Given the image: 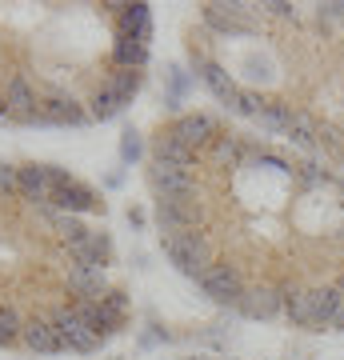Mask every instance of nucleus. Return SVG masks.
Instances as JSON below:
<instances>
[{
    "label": "nucleus",
    "instance_id": "obj_9",
    "mask_svg": "<svg viewBox=\"0 0 344 360\" xmlns=\"http://www.w3.org/2000/svg\"><path fill=\"white\" fill-rule=\"evenodd\" d=\"M236 309H241L244 316H253V321H268V316L284 312V292L276 284H256V288H244Z\"/></svg>",
    "mask_w": 344,
    "mask_h": 360
},
{
    "label": "nucleus",
    "instance_id": "obj_31",
    "mask_svg": "<svg viewBox=\"0 0 344 360\" xmlns=\"http://www.w3.org/2000/svg\"><path fill=\"white\" fill-rule=\"evenodd\" d=\"M320 20H344V4H320Z\"/></svg>",
    "mask_w": 344,
    "mask_h": 360
},
{
    "label": "nucleus",
    "instance_id": "obj_30",
    "mask_svg": "<svg viewBox=\"0 0 344 360\" xmlns=\"http://www.w3.org/2000/svg\"><path fill=\"white\" fill-rule=\"evenodd\" d=\"M13 193H20V176H16L13 165L0 160V196H13Z\"/></svg>",
    "mask_w": 344,
    "mask_h": 360
},
{
    "label": "nucleus",
    "instance_id": "obj_25",
    "mask_svg": "<svg viewBox=\"0 0 344 360\" xmlns=\"http://www.w3.org/2000/svg\"><path fill=\"white\" fill-rule=\"evenodd\" d=\"M260 129H268V132H284L288 136V124H293V104H276V101H268L265 108H260Z\"/></svg>",
    "mask_w": 344,
    "mask_h": 360
},
{
    "label": "nucleus",
    "instance_id": "obj_33",
    "mask_svg": "<svg viewBox=\"0 0 344 360\" xmlns=\"http://www.w3.org/2000/svg\"><path fill=\"white\" fill-rule=\"evenodd\" d=\"M128 224H132V229H141V224H144V212H141V208H128Z\"/></svg>",
    "mask_w": 344,
    "mask_h": 360
},
{
    "label": "nucleus",
    "instance_id": "obj_15",
    "mask_svg": "<svg viewBox=\"0 0 344 360\" xmlns=\"http://www.w3.org/2000/svg\"><path fill=\"white\" fill-rule=\"evenodd\" d=\"M153 165H172V168H184V172H192V165H196V148H189L184 141H177L172 132H160L153 141Z\"/></svg>",
    "mask_w": 344,
    "mask_h": 360
},
{
    "label": "nucleus",
    "instance_id": "obj_4",
    "mask_svg": "<svg viewBox=\"0 0 344 360\" xmlns=\"http://www.w3.org/2000/svg\"><path fill=\"white\" fill-rule=\"evenodd\" d=\"M4 104H8V112H13L16 124H40L37 89H32L25 77H8L4 80Z\"/></svg>",
    "mask_w": 344,
    "mask_h": 360
},
{
    "label": "nucleus",
    "instance_id": "obj_26",
    "mask_svg": "<svg viewBox=\"0 0 344 360\" xmlns=\"http://www.w3.org/2000/svg\"><path fill=\"white\" fill-rule=\"evenodd\" d=\"M141 80H144V77H141V68H116L108 84H113V92L128 104L132 96H136V89H141Z\"/></svg>",
    "mask_w": 344,
    "mask_h": 360
},
{
    "label": "nucleus",
    "instance_id": "obj_13",
    "mask_svg": "<svg viewBox=\"0 0 344 360\" xmlns=\"http://www.w3.org/2000/svg\"><path fill=\"white\" fill-rule=\"evenodd\" d=\"M16 176H20V196L32 200V205H52V193H56V184L49 176V165H25L16 168Z\"/></svg>",
    "mask_w": 344,
    "mask_h": 360
},
{
    "label": "nucleus",
    "instance_id": "obj_11",
    "mask_svg": "<svg viewBox=\"0 0 344 360\" xmlns=\"http://www.w3.org/2000/svg\"><path fill=\"white\" fill-rule=\"evenodd\" d=\"M64 252H68V260L80 264V269H104L108 257H113V240H108V232H89L80 245H68Z\"/></svg>",
    "mask_w": 344,
    "mask_h": 360
},
{
    "label": "nucleus",
    "instance_id": "obj_22",
    "mask_svg": "<svg viewBox=\"0 0 344 360\" xmlns=\"http://www.w3.org/2000/svg\"><path fill=\"white\" fill-rule=\"evenodd\" d=\"M208 156H212V165L217 168H236L244 156V144L232 136V132H220L217 141L208 144Z\"/></svg>",
    "mask_w": 344,
    "mask_h": 360
},
{
    "label": "nucleus",
    "instance_id": "obj_2",
    "mask_svg": "<svg viewBox=\"0 0 344 360\" xmlns=\"http://www.w3.org/2000/svg\"><path fill=\"white\" fill-rule=\"evenodd\" d=\"M49 324L56 328L60 345H64V348H72V352H92V348L101 345V336L89 333V328L77 321L72 304H60V309H52V312H49Z\"/></svg>",
    "mask_w": 344,
    "mask_h": 360
},
{
    "label": "nucleus",
    "instance_id": "obj_34",
    "mask_svg": "<svg viewBox=\"0 0 344 360\" xmlns=\"http://www.w3.org/2000/svg\"><path fill=\"white\" fill-rule=\"evenodd\" d=\"M0 120H13V112H8V104H4V92H0Z\"/></svg>",
    "mask_w": 344,
    "mask_h": 360
},
{
    "label": "nucleus",
    "instance_id": "obj_19",
    "mask_svg": "<svg viewBox=\"0 0 344 360\" xmlns=\"http://www.w3.org/2000/svg\"><path fill=\"white\" fill-rule=\"evenodd\" d=\"M284 316L293 324H312V284H281Z\"/></svg>",
    "mask_w": 344,
    "mask_h": 360
},
{
    "label": "nucleus",
    "instance_id": "obj_16",
    "mask_svg": "<svg viewBox=\"0 0 344 360\" xmlns=\"http://www.w3.org/2000/svg\"><path fill=\"white\" fill-rule=\"evenodd\" d=\"M108 288H113V284H108L104 269H80V264L68 269V292L77 296V300H104Z\"/></svg>",
    "mask_w": 344,
    "mask_h": 360
},
{
    "label": "nucleus",
    "instance_id": "obj_6",
    "mask_svg": "<svg viewBox=\"0 0 344 360\" xmlns=\"http://www.w3.org/2000/svg\"><path fill=\"white\" fill-rule=\"evenodd\" d=\"M200 220V208L196 200H160L156 205V224H160V236H180V232H192Z\"/></svg>",
    "mask_w": 344,
    "mask_h": 360
},
{
    "label": "nucleus",
    "instance_id": "obj_32",
    "mask_svg": "<svg viewBox=\"0 0 344 360\" xmlns=\"http://www.w3.org/2000/svg\"><path fill=\"white\" fill-rule=\"evenodd\" d=\"M336 288H340V316L332 321V328H336V333H344V276H336Z\"/></svg>",
    "mask_w": 344,
    "mask_h": 360
},
{
    "label": "nucleus",
    "instance_id": "obj_20",
    "mask_svg": "<svg viewBox=\"0 0 344 360\" xmlns=\"http://www.w3.org/2000/svg\"><path fill=\"white\" fill-rule=\"evenodd\" d=\"M340 316V288L336 284H312V324L324 328Z\"/></svg>",
    "mask_w": 344,
    "mask_h": 360
},
{
    "label": "nucleus",
    "instance_id": "obj_1",
    "mask_svg": "<svg viewBox=\"0 0 344 360\" xmlns=\"http://www.w3.org/2000/svg\"><path fill=\"white\" fill-rule=\"evenodd\" d=\"M160 245H165L168 260L177 264L184 276H192V281H200L204 272L217 264V248H212V240L204 236V232H180V236H160Z\"/></svg>",
    "mask_w": 344,
    "mask_h": 360
},
{
    "label": "nucleus",
    "instance_id": "obj_3",
    "mask_svg": "<svg viewBox=\"0 0 344 360\" xmlns=\"http://www.w3.org/2000/svg\"><path fill=\"white\" fill-rule=\"evenodd\" d=\"M200 288L217 304H241V296H244V276L232 264H212V269L200 276Z\"/></svg>",
    "mask_w": 344,
    "mask_h": 360
},
{
    "label": "nucleus",
    "instance_id": "obj_23",
    "mask_svg": "<svg viewBox=\"0 0 344 360\" xmlns=\"http://www.w3.org/2000/svg\"><path fill=\"white\" fill-rule=\"evenodd\" d=\"M317 132H320V124L312 120V116L305 112V108H293V124H288V141L293 144H300L305 153H312L317 148Z\"/></svg>",
    "mask_w": 344,
    "mask_h": 360
},
{
    "label": "nucleus",
    "instance_id": "obj_8",
    "mask_svg": "<svg viewBox=\"0 0 344 360\" xmlns=\"http://www.w3.org/2000/svg\"><path fill=\"white\" fill-rule=\"evenodd\" d=\"M172 136H177V141H184L189 144V148H196V153H200V148H208V144L217 141L220 136V129H217V120H212V116H204V112H189V116H177V124H172Z\"/></svg>",
    "mask_w": 344,
    "mask_h": 360
},
{
    "label": "nucleus",
    "instance_id": "obj_5",
    "mask_svg": "<svg viewBox=\"0 0 344 360\" xmlns=\"http://www.w3.org/2000/svg\"><path fill=\"white\" fill-rule=\"evenodd\" d=\"M148 180H153V188H156L160 200H189V196L196 193L192 172L172 168V165H153V168H148Z\"/></svg>",
    "mask_w": 344,
    "mask_h": 360
},
{
    "label": "nucleus",
    "instance_id": "obj_21",
    "mask_svg": "<svg viewBox=\"0 0 344 360\" xmlns=\"http://www.w3.org/2000/svg\"><path fill=\"white\" fill-rule=\"evenodd\" d=\"M144 60H148V44H141L136 37L113 40V65L116 68H144Z\"/></svg>",
    "mask_w": 344,
    "mask_h": 360
},
{
    "label": "nucleus",
    "instance_id": "obj_28",
    "mask_svg": "<svg viewBox=\"0 0 344 360\" xmlns=\"http://www.w3.org/2000/svg\"><path fill=\"white\" fill-rule=\"evenodd\" d=\"M265 96H260V92H253V89H241V96H236V108H232V112L236 116H260V108H265Z\"/></svg>",
    "mask_w": 344,
    "mask_h": 360
},
{
    "label": "nucleus",
    "instance_id": "obj_27",
    "mask_svg": "<svg viewBox=\"0 0 344 360\" xmlns=\"http://www.w3.org/2000/svg\"><path fill=\"white\" fill-rule=\"evenodd\" d=\"M20 328H25L20 312L4 304V309H0V348H8L13 340H20Z\"/></svg>",
    "mask_w": 344,
    "mask_h": 360
},
{
    "label": "nucleus",
    "instance_id": "obj_14",
    "mask_svg": "<svg viewBox=\"0 0 344 360\" xmlns=\"http://www.w3.org/2000/svg\"><path fill=\"white\" fill-rule=\"evenodd\" d=\"M116 37H136L141 44H148V37H153L148 4H116Z\"/></svg>",
    "mask_w": 344,
    "mask_h": 360
},
{
    "label": "nucleus",
    "instance_id": "obj_10",
    "mask_svg": "<svg viewBox=\"0 0 344 360\" xmlns=\"http://www.w3.org/2000/svg\"><path fill=\"white\" fill-rule=\"evenodd\" d=\"M192 65L200 68L204 84L212 89V96H217L220 104H229V108H236V96H241V89H236V80L229 77V68H224V65H217V60H204V56H200L196 49H192Z\"/></svg>",
    "mask_w": 344,
    "mask_h": 360
},
{
    "label": "nucleus",
    "instance_id": "obj_29",
    "mask_svg": "<svg viewBox=\"0 0 344 360\" xmlns=\"http://www.w3.org/2000/svg\"><path fill=\"white\" fill-rule=\"evenodd\" d=\"M141 153H144V144H141V136L128 129L125 136H120V160L125 165H132V160H141Z\"/></svg>",
    "mask_w": 344,
    "mask_h": 360
},
{
    "label": "nucleus",
    "instance_id": "obj_18",
    "mask_svg": "<svg viewBox=\"0 0 344 360\" xmlns=\"http://www.w3.org/2000/svg\"><path fill=\"white\" fill-rule=\"evenodd\" d=\"M204 25L224 32H248V4H204Z\"/></svg>",
    "mask_w": 344,
    "mask_h": 360
},
{
    "label": "nucleus",
    "instance_id": "obj_24",
    "mask_svg": "<svg viewBox=\"0 0 344 360\" xmlns=\"http://www.w3.org/2000/svg\"><path fill=\"white\" fill-rule=\"evenodd\" d=\"M120 108H125V101L113 92V84H104V89H96L89 96V116H92V120H113Z\"/></svg>",
    "mask_w": 344,
    "mask_h": 360
},
{
    "label": "nucleus",
    "instance_id": "obj_12",
    "mask_svg": "<svg viewBox=\"0 0 344 360\" xmlns=\"http://www.w3.org/2000/svg\"><path fill=\"white\" fill-rule=\"evenodd\" d=\"M56 212H68V217H77V212H101V200H96V193H92L89 184H80V180H72V184H64V188H56L52 193V205Z\"/></svg>",
    "mask_w": 344,
    "mask_h": 360
},
{
    "label": "nucleus",
    "instance_id": "obj_17",
    "mask_svg": "<svg viewBox=\"0 0 344 360\" xmlns=\"http://www.w3.org/2000/svg\"><path fill=\"white\" fill-rule=\"evenodd\" d=\"M20 345L32 348V352H64L60 336H56V328L49 324V316H32V321H25V328H20Z\"/></svg>",
    "mask_w": 344,
    "mask_h": 360
},
{
    "label": "nucleus",
    "instance_id": "obj_7",
    "mask_svg": "<svg viewBox=\"0 0 344 360\" xmlns=\"http://www.w3.org/2000/svg\"><path fill=\"white\" fill-rule=\"evenodd\" d=\"M92 116L80 108L68 92H60V89H52L44 101H40V124H89Z\"/></svg>",
    "mask_w": 344,
    "mask_h": 360
}]
</instances>
